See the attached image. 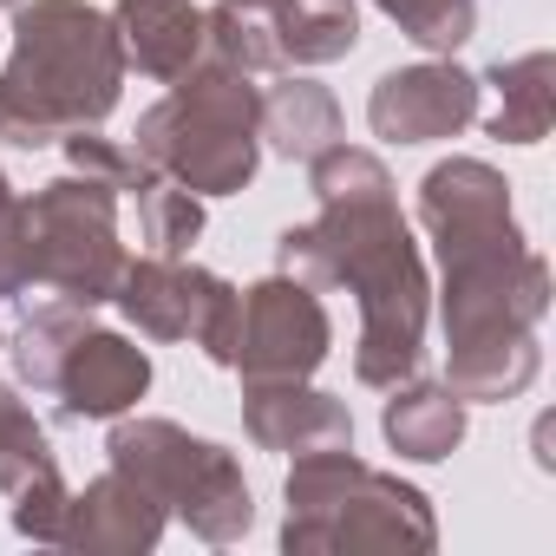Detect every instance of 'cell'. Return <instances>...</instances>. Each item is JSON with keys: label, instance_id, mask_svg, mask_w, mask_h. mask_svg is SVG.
<instances>
[{"label": "cell", "instance_id": "f1b7e54d", "mask_svg": "<svg viewBox=\"0 0 556 556\" xmlns=\"http://www.w3.org/2000/svg\"><path fill=\"white\" fill-rule=\"evenodd\" d=\"M0 8H21V0H0Z\"/></svg>", "mask_w": 556, "mask_h": 556}, {"label": "cell", "instance_id": "ffe728a7", "mask_svg": "<svg viewBox=\"0 0 556 556\" xmlns=\"http://www.w3.org/2000/svg\"><path fill=\"white\" fill-rule=\"evenodd\" d=\"M86 315H92V308H73V302L34 308V315L21 321V334L8 341V354H14V374H21L27 387H47V393H53V380H60V367H66L73 341L86 334Z\"/></svg>", "mask_w": 556, "mask_h": 556}, {"label": "cell", "instance_id": "ba28073f", "mask_svg": "<svg viewBox=\"0 0 556 556\" xmlns=\"http://www.w3.org/2000/svg\"><path fill=\"white\" fill-rule=\"evenodd\" d=\"M151 341H197L216 367L236 361V315H242V289H229L223 275L190 268L177 255H144L125 262L118 295H112Z\"/></svg>", "mask_w": 556, "mask_h": 556}, {"label": "cell", "instance_id": "8fae6325", "mask_svg": "<svg viewBox=\"0 0 556 556\" xmlns=\"http://www.w3.org/2000/svg\"><path fill=\"white\" fill-rule=\"evenodd\" d=\"M164 523H170V510L138 478L105 471L86 491H73L60 549H79V556H144V549H157Z\"/></svg>", "mask_w": 556, "mask_h": 556}, {"label": "cell", "instance_id": "7a4b0ae2", "mask_svg": "<svg viewBox=\"0 0 556 556\" xmlns=\"http://www.w3.org/2000/svg\"><path fill=\"white\" fill-rule=\"evenodd\" d=\"M308 184L321 197L315 223H295L275 242L282 275L308 289H354L361 295V348L354 374L367 387H400L419 374L426 348V262L393 203V177L374 151L328 144L308 157Z\"/></svg>", "mask_w": 556, "mask_h": 556}, {"label": "cell", "instance_id": "ac0fdd59", "mask_svg": "<svg viewBox=\"0 0 556 556\" xmlns=\"http://www.w3.org/2000/svg\"><path fill=\"white\" fill-rule=\"evenodd\" d=\"M491 86H497V99H504L497 118H491V138H504V144H536V138L549 131V118H556V60H549V53H523V60L497 66Z\"/></svg>", "mask_w": 556, "mask_h": 556}, {"label": "cell", "instance_id": "5bb4252c", "mask_svg": "<svg viewBox=\"0 0 556 556\" xmlns=\"http://www.w3.org/2000/svg\"><path fill=\"white\" fill-rule=\"evenodd\" d=\"M112 27L125 60L151 79H184L203 60V14L190 0H118Z\"/></svg>", "mask_w": 556, "mask_h": 556}, {"label": "cell", "instance_id": "2e32d148", "mask_svg": "<svg viewBox=\"0 0 556 556\" xmlns=\"http://www.w3.org/2000/svg\"><path fill=\"white\" fill-rule=\"evenodd\" d=\"M255 138H268L282 157H321L328 144H341V105L328 86L315 79H282L275 92H262V112H255Z\"/></svg>", "mask_w": 556, "mask_h": 556}, {"label": "cell", "instance_id": "cb8c5ba5", "mask_svg": "<svg viewBox=\"0 0 556 556\" xmlns=\"http://www.w3.org/2000/svg\"><path fill=\"white\" fill-rule=\"evenodd\" d=\"M66 157H73V170H86V177H99V184H112V190H144V184L157 177L131 144H112V138H99L92 125H86V131H66Z\"/></svg>", "mask_w": 556, "mask_h": 556}, {"label": "cell", "instance_id": "83f0119b", "mask_svg": "<svg viewBox=\"0 0 556 556\" xmlns=\"http://www.w3.org/2000/svg\"><path fill=\"white\" fill-rule=\"evenodd\" d=\"M249 8H275V0H249Z\"/></svg>", "mask_w": 556, "mask_h": 556}, {"label": "cell", "instance_id": "d6986e66", "mask_svg": "<svg viewBox=\"0 0 556 556\" xmlns=\"http://www.w3.org/2000/svg\"><path fill=\"white\" fill-rule=\"evenodd\" d=\"M203 47L210 60L236 66V73H275L282 66V47H275V27H268V8H249V0H216L203 14Z\"/></svg>", "mask_w": 556, "mask_h": 556}, {"label": "cell", "instance_id": "7c38bea8", "mask_svg": "<svg viewBox=\"0 0 556 556\" xmlns=\"http://www.w3.org/2000/svg\"><path fill=\"white\" fill-rule=\"evenodd\" d=\"M242 426L262 452H334L354 445V413L334 393H315L302 380H249Z\"/></svg>", "mask_w": 556, "mask_h": 556}, {"label": "cell", "instance_id": "9c48e42d", "mask_svg": "<svg viewBox=\"0 0 556 556\" xmlns=\"http://www.w3.org/2000/svg\"><path fill=\"white\" fill-rule=\"evenodd\" d=\"M328 308L321 289L295 282V275H268V282L242 289V315H236V361L242 380H308L328 361Z\"/></svg>", "mask_w": 556, "mask_h": 556}, {"label": "cell", "instance_id": "52a82bcc", "mask_svg": "<svg viewBox=\"0 0 556 556\" xmlns=\"http://www.w3.org/2000/svg\"><path fill=\"white\" fill-rule=\"evenodd\" d=\"M27 229H34V282L60 289L73 308H99L118 295L125 275V242H118V190L73 170L53 177L47 190L27 197Z\"/></svg>", "mask_w": 556, "mask_h": 556}, {"label": "cell", "instance_id": "4316f807", "mask_svg": "<svg viewBox=\"0 0 556 556\" xmlns=\"http://www.w3.org/2000/svg\"><path fill=\"white\" fill-rule=\"evenodd\" d=\"M8 203H14V190H8V177H0V210H8Z\"/></svg>", "mask_w": 556, "mask_h": 556}, {"label": "cell", "instance_id": "30bf717a", "mask_svg": "<svg viewBox=\"0 0 556 556\" xmlns=\"http://www.w3.org/2000/svg\"><path fill=\"white\" fill-rule=\"evenodd\" d=\"M478 118V79L452 60H426V66H400L374 86L367 99V125L387 144H432V138H458Z\"/></svg>", "mask_w": 556, "mask_h": 556}, {"label": "cell", "instance_id": "7402d4cb", "mask_svg": "<svg viewBox=\"0 0 556 556\" xmlns=\"http://www.w3.org/2000/svg\"><path fill=\"white\" fill-rule=\"evenodd\" d=\"M47 471H60V458H53L40 419L14 400V387H0V491L14 497L21 484H34V478H47Z\"/></svg>", "mask_w": 556, "mask_h": 556}, {"label": "cell", "instance_id": "f546056e", "mask_svg": "<svg viewBox=\"0 0 556 556\" xmlns=\"http://www.w3.org/2000/svg\"><path fill=\"white\" fill-rule=\"evenodd\" d=\"M0 348H8V334H0Z\"/></svg>", "mask_w": 556, "mask_h": 556}, {"label": "cell", "instance_id": "9a60e30c", "mask_svg": "<svg viewBox=\"0 0 556 556\" xmlns=\"http://www.w3.org/2000/svg\"><path fill=\"white\" fill-rule=\"evenodd\" d=\"M387 445L413 465H432V458H452V445L465 439V400L439 380H413V387H387Z\"/></svg>", "mask_w": 556, "mask_h": 556}, {"label": "cell", "instance_id": "6da1fadb", "mask_svg": "<svg viewBox=\"0 0 556 556\" xmlns=\"http://www.w3.org/2000/svg\"><path fill=\"white\" fill-rule=\"evenodd\" d=\"M419 223L445 262V387L458 400H517L543 367L536 321L549 315V268L523 249L510 184L478 157H445L419 184Z\"/></svg>", "mask_w": 556, "mask_h": 556}, {"label": "cell", "instance_id": "5b68a950", "mask_svg": "<svg viewBox=\"0 0 556 556\" xmlns=\"http://www.w3.org/2000/svg\"><path fill=\"white\" fill-rule=\"evenodd\" d=\"M282 543L295 556H328V549H413V556H426L439 543V523L413 484L361 465L354 445H334V452L295 458Z\"/></svg>", "mask_w": 556, "mask_h": 556}, {"label": "cell", "instance_id": "d4e9b609", "mask_svg": "<svg viewBox=\"0 0 556 556\" xmlns=\"http://www.w3.org/2000/svg\"><path fill=\"white\" fill-rule=\"evenodd\" d=\"M66 504H73L66 478L47 471V478H34V484L14 491V530L34 536V543H60V530H66Z\"/></svg>", "mask_w": 556, "mask_h": 556}, {"label": "cell", "instance_id": "277c9868", "mask_svg": "<svg viewBox=\"0 0 556 556\" xmlns=\"http://www.w3.org/2000/svg\"><path fill=\"white\" fill-rule=\"evenodd\" d=\"M177 92L164 105H151L138 118V157L151 170H164L170 184L197 190V197H229L255 177L262 144H255V112L262 92L249 86V73L223 66V60H197L184 79H170Z\"/></svg>", "mask_w": 556, "mask_h": 556}, {"label": "cell", "instance_id": "44dd1931", "mask_svg": "<svg viewBox=\"0 0 556 556\" xmlns=\"http://www.w3.org/2000/svg\"><path fill=\"white\" fill-rule=\"evenodd\" d=\"M131 197H138V223H144L151 255H184V249L203 236V197L184 190V184H170L164 170H157L144 190H131Z\"/></svg>", "mask_w": 556, "mask_h": 556}, {"label": "cell", "instance_id": "4fadbf2b", "mask_svg": "<svg viewBox=\"0 0 556 556\" xmlns=\"http://www.w3.org/2000/svg\"><path fill=\"white\" fill-rule=\"evenodd\" d=\"M144 387H151L144 348H131L125 334H105V328H86L53 380V393L66 400V419H118L144 400Z\"/></svg>", "mask_w": 556, "mask_h": 556}, {"label": "cell", "instance_id": "8992f818", "mask_svg": "<svg viewBox=\"0 0 556 556\" xmlns=\"http://www.w3.org/2000/svg\"><path fill=\"white\" fill-rule=\"evenodd\" d=\"M105 458H112V471L138 478L170 517H184L203 543H236L255 523L242 465L223 445L190 439L170 419H125L118 413V426L105 439Z\"/></svg>", "mask_w": 556, "mask_h": 556}, {"label": "cell", "instance_id": "e0dca14e", "mask_svg": "<svg viewBox=\"0 0 556 556\" xmlns=\"http://www.w3.org/2000/svg\"><path fill=\"white\" fill-rule=\"evenodd\" d=\"M268 27H275V47H282V66H328V60H348L354 40H361V14L354 0H275L268 8Z\"/></svg>", "mask_w": 556, "mask_h": 556}, {"label": "cell", "instance_id": "603a6c76", "mask_svg": "<svg viewBox=\"0 0 556 556\" xmlns=\"http://www.w3.org/2000/svg\"><path fill=\"white\" fill-rule=\"evenodd\" d=\"M387 21L406 27V40L432 47V53H458L478 27V0H374Z\"/></svg>", "mask_w": 556, "mask_h": 556}, {"label": "cell", "instance_id": "3957f363", "mask_svg": "<svg viewBox=\"0 0 556 556\" xmlns=\"http://www.w3.org/2000/svg\"><path fill=\"white\" fill-rule=\"evenodd\" d=\"M118 86L125 47L112 14L86 0H27L14 21V53L0 66V138L34 151L86 131L118 105Z\"/></svg>", "mask_w": 556, "mask_h": 556}, {"label": "cell", "instance_id": "484cf974", "mask_svg": "<svg viewBox=\"0 0 556 556\" xmlns=\"http://www.w3.org/2000/svg\"><path fill=\"white\" fill-rule=\"evenodd\" d=\"M34 289V229H27V203L14 197L0 210V295Z\"/></svg>", "mask_w": 556, "mask_h": 556}]
</instances>
